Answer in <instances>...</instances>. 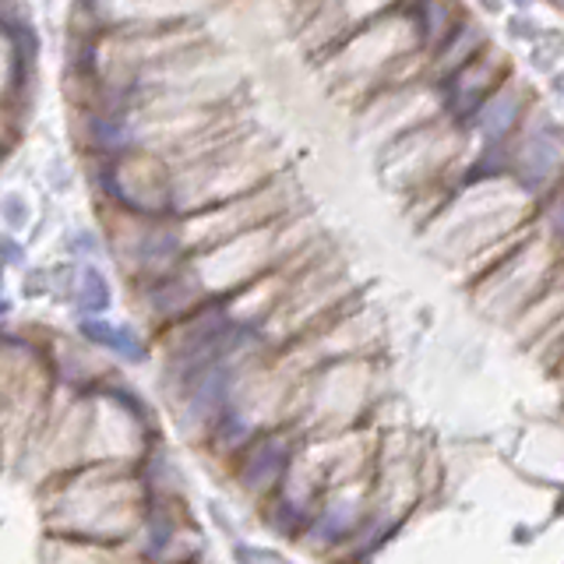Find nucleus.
Wrapping results in <instances>:
<instances>
[{
	"instance_id": "5",
	"label": "nucleus",
	"mask_w": 564,
	"mask_h": 564,
	"mask_svg": "<svg viewBox=\"0 0 564 564\" xmlns=\"http://www.w3.org/2000/svg\"><path fill=\"white\" fill-rule=\"evenodd\" d=\"M480 4H484L487 14H501L508 8V0H480Z\"/></svg>"
},
{
	"instance_id": "6",
	"label": "nucleus",
	"mask_w": 564,
	"mask_h": 564,
	"mask_svg": "<svg viewBox=\"0 0 564 564\" xmlns=\"http://www.w3.org/2000/svg\"><path fill=\"white\" fill-rule=\"evenodd\" d=\"M516 4H519V8H533V4H536V0H516Z\"/></svg>"
},
{
	"instance_id": "4",
	"label": "nucleus",
	"mask_w": 564,
	"mask_h": 564,
	"mask_svg": "<svg viewBox=\"0 0 564 564\" xmlns=\"http://www.w3.org/2000/svg\"><path fill=\"white\" fill-rule=\"evenodd\" d=\"M64 243H67L64 251H67L70 258H78V261H96V258L106 254V237H102V229H96V226L75 229V234H67Z\"/></svg>"
},
{
	"instance_id": "2",
	"label": "nucleus",
	"mask_w": 564,
	"mask_h": 564,
	"mask_svg": "<svg viewBox=\"0 0 564 564\" xmlns=\"http://www.w3.org/2000/svg\"><path fill=\"white\" fill-rule=\"evenodd\" d=\"M32 219L35 216H32V202L25 191H18V187L0 191V229H4V234H14V237L29 234Z\"/></svg>"
},
{
	"instance_id": "1",
	"label": "nucleus",
	"mask_w": 564,
	"mask_h": 564,
	"mask_svg": "<svg viewBox=\"0 0 564 564\" xmlns=\"http://www.w3.org/2000/svg\"><path fill=\"white\" fill-rule=\"evenodd\" d=\"M67 293L78 300L85 314H99L110 307V282H106V272L96 269V261H78V269L70 272Z\"/></svg>"
},
{
	"instance_id": "3",
	"label": "nucleus",
	"mask_w": 564,
	"mask_h": 564,
	"mask_svg": "<svg viewBox=\"0 0 564 564\" xmlns=\"http://www.w3.org/2000/svg\"><path fill=\"white\" fill-rule=\"evenodd\" d=\"M82 332L88 335V339H96L102 346H110L117 352H123V357H138L141 352V343L134 339V335L128 328L120 325H110V322H99V317H85L82 322Z\"/></svg>"
}]
</instances>
